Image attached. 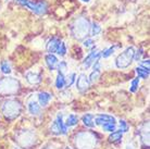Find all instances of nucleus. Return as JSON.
Instances as JSON below:
<instances>
[{
	"label": "nucleus",
	"mask_w": 150,
	"mask_h": 149,
	"mask_svg": "<svg viewBox=\"0 0 150 149\" xmlns=\"http://www.w3.org/2000/svg\"><path fill=\"white\" fill-rule=\"evenodd\" d=\"M134 53H135V49L133 47H128L126 48L125 51H123L120 56L116 58L115 64L119 69H125L131 64L132 60L134 58Z\"/></svg>",
	"instance_id": "obj_1"
},
{
	"label": "nucleus",
	"mask_w": 150,
	"mask_h": 149,
	"mask_svg": "<svg viewBox=\"0 0 150 149\" xmlns=\"http://www.w3.org/2000/svg\"><path fill=\"white\" fill-rule=\"evenodd\" d=\"M18 4H22L24 7H27L30 11L38 15H42L47 12V4L45 2H32L30 0H15Z\"/></svg>",
	"instance_id": "obj_2"
},
{
	"label": "nucleus",
	"mask_w": 150,
	"mask_h": 149,
	"mask_svg": "<svg viewBox=\"0 0 150 149\" xmlns=\"http://www.w3.org/2000/svg\"><path fill=\"white\" fill-rule=\"evenodd\" d=\"M67 130H68V127L65 126L63 122V114L60 113V114H58L56 121L51 125V132L56 135H65Z\"/></svg>",
	"instance_id": "obj_3"
},
{
	"label": "nucleus",
	"mask_w": 150,
	"mask_h": 149,
	"mask_svg": "<svg viewBox=\"0 0 150 149\" xmlns=\"http://www.w3.org/2000/svg\"><path fill=\"white\" fill-rule=\"evenodd\" d=\"M4 113L9 118H14L15 116H18L20 112V104L16 101L9 100L6 101L4 104Z\"/></svg>",
	"instance_id": "obj_4"
},
{
	"label": "nucleus",
	"mask_w": 150,
	"mask_h": 149,
	"mask_svg": "<svg viewBox=\"0 0 150 149\" xmlns=\"http://www.w3.org/2000/svg\"><path fill=\"white\" fill-rule=\"evenodd\" d=\"M89 30V26H88V22L84 19H79L75 22V25L73 26V32H74L75 36L79 34V38L83 37L87 35Z\"/></svg>",
	"instance_id": "obj_5"
},
{
	"label": "nucleus",
	"mask_w": 150,
	"mask_h": 149,
	"mask_svg": "<svg viewBox=\"0 0 150 149\" xmlns=\"http://www.w3.org/2000/svg\"><path fill=\"white\" fill-rule=\"evenodd\" d=\"M99 59H100V52L95 49L94 51L89 52V55L85 58L84 62H83V65H84L85 69H88L91 64H94L95 61H97V60H99Z\"/></svg>",
	"instance_id": "obj_6"
},
{
	"label": "nucleus",
	"mask_w": 150,
	"mask_h": 149,
	"mask_svg": "<svg viewBox=\"0 0 150 149\" xmlns=\"http://www.w3.org/2000/svg\"><path fill=\"white\" fill-rule=\"evenodd\" d=\"M95 122L97 125H105L107 123H116V120L114 116H109V114H98L95 118Z\"/></svg>",
	"instance_id": "obj_7"
},
{
	"label": "nucleus",
	"mask_w": 150,
	"mask_h": 149,
	"mask_svg": "<svg viewBox=\"0 0 150 149\" xmlns=\"http://www.w3.org/2000/svg\"><path fill=\"white\" fill-rule=\"evenodd\" d=\"M61 44H62V41L59 38H56V37L51 38L48 41V44H47V50H48L49 53H57L59 48H60Z\"/></svg>",
	"instance_id": "obj_8"
},
{
	"label": "nucleus",
	"mask_w": 150,
	"mask_h": 149,
	"mask_svg": "<svg viewBox=\"0 0 150 149\" xmlns=\"http://www.w3.org/2000/svg\"><path fill=\"white\" fill-rule=\"evenodd\" d=\"M89 86V81L85 74H81L76 81V87L79 92H85Z\"/></svg>",
	"instance_id": "obj_9"
},
{
	"label": "nucleus",
	"mask_w": 150,
	"mask_h": 149,
	"mask_svg": "<svg viewBox=\"0 0 150 149\" xmlns=\"http://www.w3.org/2000/svg\"><path fill=\"white\" fill-rule=\"evenodd\" d=\"M46 63L48 65L49 70L50 71H53V70H56L57 67H58V63H59V61H58V58H57L53 53H49L46 56Z\"/></svg>",
	"instance_id": "obj_10"
},
{
	"label": "nucleus",
	"mask_w": 150,
	"mask_h": 149,
	"mask_svg": "<svg viewBox=\"0 0 150 149\" xmlns=\"http://www.w3.org/2000/svg\"><path fill=\"white\" fill-rule=\"evenodd\" d=\"M51 95L49 93L42 92V93L38 94V101H39V106L40 107H46L49 104V101L51 100Z\"/></svg>",
	"instance_id": "obj_11"
},
{
	"label": "nucleus",
	"mask_w": 150,
	"mask_h": 149,
	"mask_svg": "<svg viewBox=\"0 0 150 149\" xmlns=\"http://www.w3.org/2000/svg\"><path fill=\"white\" fill-rule=\"evenodd\" d=\"M28 111L33 116H38L40 113V106L35 100H32L28 102Z\"/></svg>",
	"instance_id": "obj_12"
},
{
	"label": "nucleus",
	"mask_w": 150,
	"mask_h": 149,
	"mask_svg": "<svg viewBox=\"0 0 150 149\" xmlns=\"http://www.w3.org/2000/svg\"><path fill=\"white\" fill-rule=\"evenodd\" d=\"M95 116L90 114V113H86L85 116L82 118V121L84 125H86L87 127H95Z\"/></svg>",
	"instance_id": "obj_13"
},
{
	"label": "nucleus",
	"mask_w": 150,
	"mask_h": 149,
	"mask_svg": "<svg viewBox=\"0 0 150 149\" xmlns=\"http://www.w3.org/2000/svg\"><path fill=\"white\" fill-rule=\"evenodd\" d=\"M26 79L27 82L30 83V84H38L41 81L40 75L37 74V73H34V72H28L26 74Z\"/></svg>",
	"instance_id": "obj_14"
},
{
	"label": "nucleus",
	"mask_w": 150,
	"mask_h": 149,
	"mask_svg": "<svg viewBox=\"0 0 150 149\" xmlns=\"http://www.w3.org/2000/svg\"><path fill=\"white\" fill-rule=\"evenodd\" d=\"M56 87L58 89H63L65 87V76L62 73H58V76H57L56 79Z\"/></svg>",
	"instance_id": "obj_15"
},
{
	"label": "nucleus",
	"mask_w": 150,
	"mask_h": 149,
	"mask_svg": "<svg viewBox=\"0 0 150 149\" xmlns=\"http://www.w3.org/2000/svg\"><path fill=\"white\" fill-rule=\"evenodd\" d=\"M77 123H79V118L75 116V114H70V116H68L67 121L64 122V124H65V126L67 127L75 126Z\"/></svg>",
	"instance_id": "obj_16"
},
{
	"label": "nucleus",
	"mask_w": 150,
	"mask_h": 149,
	"mask_svg": "<svg viewBox=\"0 0 150 149\" xmlns=\"http://www.w3.org/2000/svg\"><path fill=\"white\" fill-rule=\"evenodd\" d=\"M136 73H137L139 78H148V76H149V69L140 65V67H136Z\"/></svg>",
	"instance_id": "obj_17"
},
{
	"label": "nucleus",
	"mask_w": 150,
	"mask_h": 149,
	"mask_svg": "<svg viewBox=\"0 0 150 149\" xmlns=\"http://www.w3.org/2000/svg\"><path fill=\"white\" fill-rule=\"evenodd\" d=\"M122 135H123V133L121 131H113L112 134L109 136V140L111 143H119L122 138Z\"/></svg>",
	"instance_id": "obj_18"
},
{
	"label": "nucleus",
	"mask_w": 150,
	"mask_h": 149,
	"mask_svg": "<svg viewBox=\"0 0 150 149\" xmlns=\"http://www.w3.org/2000/svg\"><path fill=\"white\" fill-rule=\"evenodd\" d=\"M0 70H1V72H2L4 74H10L12 72L11 67H10V64H9L8 61H2V62L0 63Z\"/></svg>",
	"instance_id": "obj_19"
},
{
	"label": "nucleus",
	"mask_w": 150,
	"mask_h": 149,
	"mask_svg": "<svg viewBox=\"0 0 150 149\" xmlns=\"http://www.w3.org/2000/svg\"><path fill=\"white\" fill-rule=\"evenodd\" d=\"M116 46H112V47H109V48L105 49L103 51L100 52V56L103 57V58H109L111 55H113V52L115 50Z\"/></svg>",
	"instance_id": "obj_20"
},
{
	"label": "nucleus",
	"mask_w": 150,
	"mask_h": 149,
	"mask_svg": "<svg viewBox=\"0 0 150 149\" xmlns=\"http://www.w3.org/2000/svg\"><path fill=\"white\" fill-rule=\"evenodd\" d=\"M90 27H91V35L93 36H97V35H99V34L101 33V27H100V25L98 23L94 22Z\"/></svg>",
	"instance_id": "obj_21"
},
{
	"label": "nucleus",
	"mask_w": 150,
	"mask_h": 149,
	"mask_svg": "<svg viewBox=\"0 0 150 149\" xmlns=\"http://www.w3.org/2000/svg\"><path fill=\"white\" fill-rule=\"evenodd\" d=\"M138 86H139V77H136L131 82L129 90H131L132 93H136V90L138 89Z\"/></svg>",
	"instance_id": "obj_22"
},
{
	"label": "nucleus",
	"mask_w": 150,
	"mask_h": 149,
	"mask_svg": "<svg viewBox=\"0 0 150 149\" xmlns=\"http://www.w3.org/2000/svg\"><path fill=\"white\" fill-rule=\"evenodd\" d=\"M75 77H76V74H75V73H71L68 77H65V86H67V87H70V86L75 82Z\"/></svg>",
	"instance_id": "obj_23"
},
{
	"label": "nucleus",
	"mask_w": 150,
	"mask_h": 149,
	"mask_svg": "<svg viewBox=\"0 0 150 149\" xmlns=\"http://www.w3.org/2000/svg\"><path fill=\"white\" fill-rule=\"evenodd\" d=\"M100 75V70H94L89 76V83H95Z\"/></svg>",
	"instance_id": "obj_24"
},
{
	"label": "nucleus",
	"mask_w": 150,
	"mask_h": 149,
	"mask_svg": "<svg viewBox=\"0 0 150 149\" xmlns=\"http://www.w3.org/2000/svg\"><path fill=\"white\" fill-rule=\"evenodd\" d=\"M102 128L105 132H111L112 133L113 131L116 130V123H107L105 125H102Z\"/></svg>",
	"instance_id": "obj_25"
},
{
	"label": "nucleus",
	"mask_w": 150,
	"mask_h": 149,
	"mask_svg": "<svg viewBox=\"0 0 150 149\" xmlns=\"http://www.w3.org/2000/svg\"><path fill=\"white\" fill-rule=\"evenodd\" d=\"M57 69L59 70V72H60V73L64 74V72L68 70V65H67V62L62 61V62H60V63H58V67H57Z\"/></svg>",
	"instance_id": "obj_26"
},
{
	"label": "nucleus",
	"mask_w": 150,
	"mask_h": 149,
	"mask_svg": "<svg viewBox=\"0 0 150 149\" xmlns=\"http://www.w3.org/2000/svg\"><path fill=\"white\" fill-rule=\"evenodd\" d=\"M144 55V49L143 48H139L137 51H135V53H134V58L133 59L135 60V61H140V59H142V56Z\"/></svg>",
	"instance_id": "obj_27"
},
{
	"label": "nucleus",
	"mask_w": 150,
	"mask_h": 149,
	"mask_svg": "<svg viewBox=\"0 0 150 149\" xmlns=\"http://www.w3.org/2000/svg\"><path fill=\"white\" fill-rule=\"evenodd\" d=\"M119 126H120V131L122 132V133H126L128 131V125L127 123L125 122V121H120V123H119Z\"/></svg>",
	"instance_id": "obj_28"
},
{
	"label": "nucleus",
	"mask_w": 150,
	"mask_h": 149,
	"mask_svg": "<svg viewBox=\"0 0 150 149\" xmlns=\"http://www.w3.org/2000/svg\"><path fill=\"white\" fill-rule=\"evenodd\" d=\"M83 45H84V47H86V48H94L95 41L93 40L91 38H88V39H86V40H84Z\"/></svg>",
	"instance_id": "obj_29"
},
{
	"label": "nucleus",
	"mask_w": 150,
	"mask_h": 149,
	"mask_svg": "<svg viewBox=\"0 0 150 149\" xmlns=\"http://www.w3.org/2000/svg\"><path fill=\"white\" fill-rule=\"evenodd\" d=\"M59 56L63 57L65 56V53H67V46H65V44L64 43H62L60 46V48H59V50H58V52H57Z\"/></svg>",
	"instance_id": "obj_30"
},
{
	"label": "nucleus",
	"mask_w": 150,
	"mask_h": 149,
	"mask_svg": "<svg viewBox=\"0 0 150 149\" xmlns=\"http://www.w3.org/2000/svg\"><path fill=\"white\" fill-rule=\"evenodd\" d=\"M142 67L149 69V60H145V61H143V62H142Z\"/></svg>",
	"instance_id": "obj_31"
},
{
	"label": "nucleus",
	"mask_w": 150,
	"mask_h": 149,
	"mask_svg": "<svg viewBox=\"0 0 150 149\" xmlns=\"http://www.w3.org/2000/svg\"><path fill=\"white\" fill-rule=\"evenodd\" d=\"M126 149H134V148H133L132 146H127V147H126Z\"/></svg>",
	"instance_id": "obj_32"
},
{
	"label": "nucleus",
	"mask_w": 150,
	"mask_h": 149,
	"mask_svg": "<svg viewBox=\"0 0 150 149\" xmlns=\"http://www.w3.org/2000/svg\"><path fill=\"white\" fill-rule=\"evenodd\" d=\"M82 1H83V2H89L90 0H82Z\"/></svg>",
	"instance_id": "obj_33"
},
{
	"label": "nucleus",
	"mask_w": 150,
	"mask_h": 149,
	"mask_svg": "<svg viewBox=\"0 0 150 149\" xmlns=\"http://www.w3.org/2000/svg\"><path fill=\"white\" fill-rule=\"evenodd\" d=\"M65 149H70V148H69V147H68V148H65Z\"/></svg>",
	"instance_id": "obj_34"
}]
</instances>
